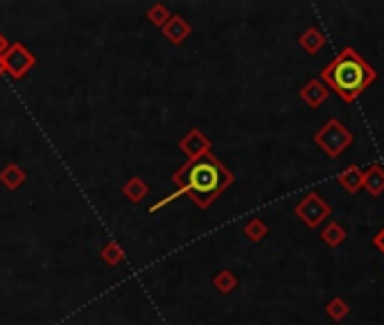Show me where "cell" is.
<instances>
[{
	"label": "cell",
	"instance_id": "obj_12",
	"mask_svg": "<svg viewBox=\"0 0 384 325\" xmlns=\"http://www.w3.org/2000/svg\"><path fill=\"white\" fill-rule=\"evenodd\" d=\"M362 188H366L371 195H382L384 192V170L380 165H373L364 172Z\"/></svg>",
	"mask_w": 384,
	"mask_h": 325
},
{
	"label": "cell",
	"instance_id": "obj_4",
	"mask_svg": "<svg viewBox=\"0 0 384 325\" xmlns=\"http://www.w3.org/2000/svg\"><path fill=\"white\" fill-rule=\"evenodd\" d=\"M294 212L306 226L317 228L321 221H326L330 217V206L323 201L321 195H317V192H308V195L296 203Z\"/></svg>",
	"mask_w": 384,
	"mask_h": 325
},
{
	"label": "cell",
	"instance_id": "obj_19",
	"mask_svg": "<svg viewBox=\"0 0 384 325\" xmlns=\"http://www.w3.org/2000/svg\"><path fill=\"white\" fill-rule=\"evenodd\" d=\"M328 314H330V319L341 321V319L348 314V305L343 303L341 298H332V300L328 303Z\"/></svg>",
	"mask_w": 384,
	"mask_h": 325
},
{
	"label": "cell",
	"instance_id": "obj_10",
	"mask_svg": "<svg viewBox=\"0 0 384 325\" xmlns=\"http://www.w3.org/2000/svg\"><path fill=\"white\" fill-rule=\"evenodd\" d=\"M299 46L306 50L308 55H317L319 50L326 46V36H323V32L321 29H317V27H308L306 32H303L301 36H299Z\"/></svg>",
	"mask_w": 384,
	"mask_h": 325
},
{
	"label": "cell",
	"instance_id": "obj_20",
	"mask_svg": "<svg viewBox=\"0 0 384 325\" xmlns=\"http://www.w3.org/2000/svg\"><path fill=\"white\" fill-rule=\"evenodd\" d=\"M373 244H376V247L384 253V228L378 233V235H376V240H373Z\"/></svg>",
	"mask_w": 384,
	"mask_h": 325
},
{
	"label": "cell",
	"instance_id": "obj_11",
	"mask_svg": "<svg viewBox=\"0 0 384 325\" xmlns=\"http://www.w3.org/2000/svg\"><path fill=\"white\" fill-rule=\"evenodd\" d=\"M123 195H125V199L127 201H131V203H140L143 199H147V195H149V186L147 183L140 179V177H131L125 186H123Z\"/></svg>",
	"mask_w": 384,
	"mask_h": 325
},
{
	"label": "cell",
	"instance_id": "obj_5",
	"mask_svg": "<svg viewBox=\"0 0 384 325\" xmlns=\"http://www.w3.org/2000/svg\"><path fill=\"white\" fill-rule=\"evenodd\" d=\"M3 64H5V73L12 79H23L29 70L34 68L36 57L29 53L23 43H9L7 53L3 55Z\"/></svg>",
	"mask_w": 384,
	"mask_h": 325
},
{
	"label": "cell",
	"instance_id": "obj_8",
	"mask_svg": "<svg viewBox=\"0 0 384 325\" xmlns=\"http://www.w3.org/2000/svg\"><path fill=\"white\" fill-rule=\"evenodd\" d=\"M301 99L306 102V104L310 106V109H317V106H321L323 102L328 99V95H330V88L323 84L321 79H310L306 86L301 88Z\"/></svg>",
	"mask_w": 384,
	"mask_h": 325
},
{
	"label": "cell",
	"instance_id": "obj_13",
	"mask_svg": "<svg viewBox=\"0 0 384 325\" xmlns=\"http://www.w3.org/2000/svg\"><path fill=\"white\" fill-rule=\"evenodd\" d=\"M100 258H102L109 267H118L120 262H125V249L120 247V242H107L102 251H100Z\"/></svg>",
	"mask_w": 384,
	"mask_h": 325
},
{
	"label": "cell",
	"instance_id": "obj_1",
	"mask_svg": "<svg viewBox=\"0 0 384 325\" xmlns=\"http://www.w3.org/2000/svg\"><path fill=\"white\" fill-rule=\"evenodd\" d=\"M233 181H235L233 172L210 151L208 156H204L197 162H184V165L172 174V183L177 186V190L172 192L170 197L154 203V206L149 208V212L160 210L163 206H167V203H172L184 195L190 197L197 208L208 210L231 188Z\"/></svg>",
	"mask_w": 384,
	"mask_h": 325
},
{
	"label": "cell",
	"instance_id": "obj_7",
	"mask_svg": "<svg viewBox=\"0 0 384 325\" xmlns=\"http://www.w3.org/2000/svg\"><path fill=\"white\" fill-rule=\"evenodd\" d=\"M160 29H163V36L174 46H181L192 34V25L184 16H170V20Z\"/></svg>",
	"mask_w": 384,
	"mask_h": 325
},
{
	"label": "cell",
	"instance_id": "obj_21",
	"mask_svg": "<svg viewBox=\"0 0 384 325\" xmlns=\"http://www.w3.org/2000/svg\"><path fill=\"white\" fill-rule=\"evenodd\" d=\"M7 48H9V41H7V36L3 32H0V57L7 53Z\"/></svg>",
	"mask_w": 384,
	"mask_h": 325
},
{
	"label": "cell",
	"instance_id": "obj_18",
	"mask_svg": "<svg viewBox=\"0 0 384 325\" xmlns=\"http://www.w3.org/2000/svg\"><path fill=\"white\" fill-rule=\"evenodd\" d=\"M170 12H167V7L163 5V3H154L149 9H147V14H145V18L149 20L151 25H156V27H163L167 20H170Z\"/></svg>",
	"mask_w": 384,
	"mask_h": 325
},
{
	"label": "cell",
	"instance_id": "obj_3",
	"mask_svg": "<svg viewBox=\"0 0 384 325\" xmlns=\"http://www.w3.org/2000/svg\"><path fill=\"white\" fill-rule=\"evenodd\" d=\"M315 142L326 151L328 156L337 158L348 149V145L352 142V134L341 125L339 120H328L326 125L315 134Z\"/></svg>",
	"mask_w": 384,
	"mask_h": 325
},
{
	"label": "cell",
	"instance_id": "obj_22",
	"mask_svg": "<svg viewBox=\"0 0 384 325\" xmlns=\"http://www.w3.org/2000/svg\"><path fill=\"white\" fill-rule=\"evenodd\" d=\"M3 75H7V73H5V64H3V57H0V79H3Z\"/></svg>",
	"mask_w": 384,
	"mask_h": 325
},
{
	"label": "cell",
	"instance_id": "obj_6",
	"mask_svg": "<svg viewBox=\"0 0 384 325\" xmlns=\"http://www.w3.org/2000/svg\"><path fill=\"white\" fill-rule=\"evenodd\" d=\"M179 149L188 156V162H197L210 154L213 142H210V138L206 134H201L199 129H190L188 134L179 140Z\"/></svg>",
	"mask_w": 384,
	"mask_h": 325
},
{
	"label": "cell",
	"instance_id": "obj_9",
	"mask_svg": "<svg viewBox=\"0 0 384 325\" xmlns=\"http://www.w3.org/2000/svg\"><path fill=\"white\" fill-rule=\"evenodd\" d=\"M27 181L25 170L18 165V162H7V165L0 170V183L7 188V190H18Z\"/></svg>",
	"mask_w": 384,
	"mask_h": 325
},
{
	"label": "cell",
	"instance_id": "obj_14",
	"mask_svg": "<svg viewBox=\"0 0 384 325\" xmlns=\"http://www.w3.org/2000/svg\"><path fill=\"white\" fill-rule=\"evenodd\" d=\"M213 287H215L219 293H224V296H228V293L238 287V276H235L233 271L221 269V271L217 273V276L213 278Z\"/></svg>",
	"mask_w": 384,
	"mask_h": 325
},
{
	"label": "cell",
	"instance_id": "obj_15",
	"mask_svg": "<svg viewBox=\"0 0 384 325\" xmlns=\"http://www.w3.org/2000/svg\"><path fill=\"white\" fill-rule=\"evenodd\" d=\"M242 233H245V237L249 242H260V240H265V235L269 233L267 228V223L262 221L260 217H254V219H249L245 223V228H242Z\"/></svg>",
	"mask_w": 384,
	"mask_h": 325
},
{
	"label": "cell",
	"instance_id": "obj_16",
	"mask_svg": "<svg viewBox=\"0 0 384 325\" xmlns=\"http://www.w3.org/2000/svg\"><path fill=\"white\" fill-rule=\"evenodd\" d=\"M362 181H364V172L359 167H348L346 172L339 174V183L348 192H357L362 188Z\"/></svg>",
	"mask_w": 384,
	"mask_h": 325
},
{
	"label": "cell",
	"instance_id": "obj_2",
	"mask_svg": "<svg viewBox=\"0 0 384 325\" xmlns=\"http://www.w3.org/2000/svg\"><path fill=\"white\" fill-rule=\"evenodd\" d=\"M376 77H378L376 70L352 48H343L321 73L323 84L330 90H335L343 102L355 99L364 88L376 81Z\"/></svg>",
	"mask_w": 384,
	"mask_h": 325
},
{
	"label": "cell",
	"instance_id": "obj_17",
	"mask_svg": "<svg viewBox=\"0 0 384 325\" xmlns=\"http://www.w3.org/2000/svg\"><path fill=\"white\" fill-rule=\"evenodd\" d=\"M321 240L328 244V247H339V244L346 240V230H343L339 223H328L326 228L321 230Z\"/></svg>",
	"mask_w": 384,
	"mask_h": 325
}]
</instances>
